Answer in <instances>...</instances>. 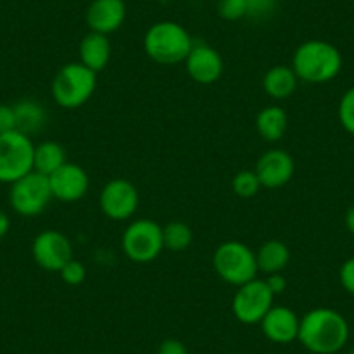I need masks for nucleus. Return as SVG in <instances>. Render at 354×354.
Instances as JSON below:
<instances>
[{"instance_id":"nucleus-1","label":"nucleus","mask_w":354,"mask_h":354,"mask_svg":"<svg viewBox=\"0 0 354 354\" xmlns=\"http://www.w3.org/2000/svg\"><path fill=\"white\" fill-rule=\"evenodd\" d=\"M297 340L313 354H339L349 340V323L335 309L315 308L301 318Z\"/></svg>"},{"instance_id":"nucleus-2","label":"nucleus","mask_w":354,"mask_h":354,"mask_svg":"<svg viewBox=\"0 0 354 354\" xmlns=\"http://www.w3.org/2000/svg\"><path fill=\"white\" fill-rule=\"evenodd\" d=\"M292 70L306 84H326L342 70V54L325 40H306L295 49Z\"/></svg>"},{"instance_id":"nucleus-3","label":"nucleus","mask_w":354,"mask_h":354,"mask_svg":"<svg viewBox=\"0 0 354 354\" xmlns=\"http://www.w3.org/2000/svg\"><path fill=\"white\" fill-rule=\"evenodd\" d=\"M192 35L183 25L176 21H158L148 28L142 39V47L149 59L158 64H177L185 63L188 54L192 53Z\"/></svg>"},{"instance_id":"nucleus-4","label":"nucleus","mask_w":354,"mask_h":354,"mask_svg":"<svg viewBox=\"0 0 354 354\" xmlns=\"http://www.w3.org/2000/svg\"><path fill=\"white\" fill-rule=\"evenodd\" d=\"M97 87V73L78 63H68L61 68L50 84V93L57 106L77 110L94 96Z\"/></svg>"},{"instance_id":"nucleus-5","label":"nucleus","mask_w":354,"mask_h":354,"mask_svg":"<svg viewBox=\"0 0 354 354\" xmlns=\"http://www.w3.org/2000/svg\"><path fill=\"white\" fill-rule=\"evenodd\" d=\"M212 266L221 280L234 287L248 283L259 273L255 252L238 240L221 243L212 255Z\"/></svg>"},{"instance_id":"nucleus-6","label":"nucleus","mask_w":354,"mask_h":354,"mask_svg":"<svg viewBox=\"0 0 354 354\" xmlns=\"http://www.w3.org/2000/svg\"><path fill=\"white\" fill-rule=\"evenodd\" d=\"M35 145L19 131L0 136V183L12 185L33 170Z\"/></svg>"},{"instance_id":"nucleus-7","label":"nucleus","mask_w":354,"mask_h":354,"mask_svg":"<svg viewBox=\"0 0 354 354\" xmlns=\"http://www.w3.org/2000/svg\"><path fill=\"white\" fill-rule=\"evenodd\" d=\"M122 248L136 264L153 262L163 250V227L151 219H136L122 234Z\"/></svg>"},{"instance_id":"nucleus-8","label":"nucleus","mask_w":354,"mask_h":354,"mask_svg":"<svg viewBox=\"0 0 354 354\" xmlns=\"http://www.w3.org/2000/svg\"><path fill=\"white\" fill-rule=\"evenodd\" d=\"M53 200L49 177L32 170L25 177L11 185L9 202L12 210L23 217H33L42 214Z\"/></svg>"},{"instance_id":"nucleus-9","label":"nucleus","mask_w":354,"mask_h":354,"mask_svg":"<svg viewBox=\"0 0 354 354\" xmlns=\"http://www.w3.org/2000/svg\"><path fill=\"white\" fill-rule=\"evenodd\" d=\"M274 294L266 285V280L254 278L248 283L240 285L233 297L234 318L243 325H257L262 322L268 311L273 308Z\"/></svg>"},{"instance_id":"nucleus-10","label":"nucleus","mask_w":354,"mask_h":354,"mask_svg":"<svg viewBox=\"0 0 354 354\" xmlns=\"http://www.w3.org/2000/svg\"><path fill=\"white\" fill-rule=\"evenodd\" d=\"M100 207L111 221H127L139 207V192L127 179H111L103 186L100 195Z\"/></svg>"},{"instance_id":"nucleus-11","label":"nucleus","mask_w":354,"mask_h":354,"mask_svg":"<svg viewBox=\"0 0 354 354\" xmlns=\"http://www.w3.org/2000/svg\"><path fill=\"white\" fill-rule=\"evenodd\" d=\"M32 255L42 270L59 273L61 268L73 259V248L66 234L57 230H46L33 240Z\"/></svg>"},{"instance_id":"nucleus-12","label":"nucleus","mask_w":354,"mask_h":354,"mask_svg":"<svg viewBox=\"0 0 354 354\" xmlns=\"http://www.w3.org/2000/svg\"><path fill=\"white\" fill-rule=\"evenodd\" d=\"M254 170L262 188L277 189L287 185L294 177L295 163L290 153L283 151V149H270L261 155Z\"/></svg>"},{"instance_id":"nucleus-13","label":"nucleus","mask_w":354,"mask_h":354,"mask_svg":"<svg viewBox=\"0 0 354 354\" xmlns=\"http://www.w3.org/2000/svg\"><path fill=\"white\" fill-rule=\"evenodd\" d=\"M189 77L202 85L216 84L224 71V61L219 50L207 44H195L192 53L185 59Z\"/></svg>"},{"instance_id":"nucleus-14","label":"nucleus","mask_w":354,"mask_h":354,"mask_svg":"<svg viewBox=\"0 0 354 354\" xmlns=\"http://www.w3.org/2000/svg\"><path fill=\"white\" fill-rule=\"evenodd\" d=\"M53 198L59 202H77L84 198L88 192V176L80 165L66 162L49 176Z\"/></svg>"},{"instance_id":"nucleus-15","label":"nucleus","mask_w":354,"mask_h":354,"mask_svg":"<svg viewBox=\"0 0 354 354\" xmlns=\"http://www.w3.org/2000/svg\"><path fill=\"white\" fill-rule=\"evenodd\" d=\"M299 326L301 318L287 306H273L261 322L264 337L274 344H290L297 340Z\"/></svg>"},{"instance_id":"nucleus-16","label":"nucleus","mask_w":354,"mask_h":354,"mask_svg":"<svg viewBox=\"0 0 354 354\" xmlns=\"http://www.w3.org/2000/svg\"><path fill=\"white\" fill-rule=\"evenodd\" d=\"M125 16L124 0H93L85 12V21L91 32L110 35L124 25Z\"/></svg>"},{"instance_id":"nucleus-17","label":"nucleus","mask_w":354,"mask_h":354,"mask_svg":"<svg viewBox=\"0 0 354 354\" xmlns=\"http://www.w3.org/2000/svg\"><path fill=\"white\" fill-rule=\"evenodd\" d=\"M80 63L87 66L88 70H93L94 73L104 70L111 59V42L108 35L96 32H88L87 35L82 39L80 47Z\"/></svg>"},{"instance_id":"nucleus-18","label":"nucleus","mask_w":354,"mask_h":354,"mask_svg":"<svg viewBox=\"0 0 354 354\" xmlns=\"http://www.w3.org/2000/svg\"><path fill=\"white\" fill-rule=\"evenodd\" d=\"M299 78L295 75V71L290 66H285V64H277V66L270 68V70L264 73L262 78V87H264V93L271 97V100H287L292 94L295 93L297 88Z\"/></svg>"},{"instance_id":"nucleus-19","label":"nucleus","mask_w":354,"mask_h":354,"mask_svg":"<svg viewBox=\"0 0 354 354\" xmlns=\"http://www.w3.org/2000/svg\"><path fill=\"white\" fill-rule=\"evenodd\" d=\"M255 129L264 141L277 142L285 136L288 129V115L277 104L262 108L255 117Z\"/></svg>"},{"instance_id":"nucleus-20","label":"nucleus","mask_w":354,"mask_h":354,"mask_svg":"<svg viewBox=\"0 0 354 354\" xmlns=\"http://www.w3.org/2000/svg\"><path fill=\"white\" fill-rule=\"evenodd\" d=\"M259 271L266 274L281 273L290 262V250L280 240H268L255 252Z\"/></svg>"},{"instance_id":"nucleus-21","label":"nucleus","mask_w":354,"mask_h":354,"mask_svg":"<svg viewBox=\"0 0 354 354\" xmlns=\"http://www.w3.org/2000/svg\"><path fill=\"white\" fill-rule=\"evenodd\" d=\"M16 115V131L30 136L37 134L44 129L47 122L46 108L33 100H21L16 104H12Z\"/></svg>"},{"instance_id":"nucleus-22","label":"nucleus","mask_w":354,"mask_h":354,"mask_svg":"<svg viewBox=\"0 0 354 354\" xmlns=\"http://www.w3.org/2000/svg\"><path fill=\"white\" fill-rule=\"evenodd\" d=\"M66 162V151L59 142L44 141L35 146V153H33V170L35 172L49 177Z\"/></svg>"},{"instance_id":"nucleus-23","label":"nucleus","mask_w":354,"mask_h":354,"mask_svg":"<svg viewBox=\"0 0 354 354\" xmlns=\"http://www.w3.org/2000/svg\"><path fill=\"white\" fill-rule=\"evenodd\" d=\"M192 227L181 221H172L163 227V248L170 252H183L192 245Z\"/></svg>"},{"instance_id":"nucleus-24","label":"nucleus","mask_w":354,"mask_h":354,"mask_svg":"<svg viewBox=\"0 0 354 354\" xmlns=\"http://www.w3.org/2000/svg\"><path fill=\"white\" fill-rule=\"evenodd\" d=\"M231 186H233V192L236 193L240 198H252V196L257 195L262 188L255 170H240V172L233 177Z\"/></svg>"},{"instance_id":"nucleus-25","label":"nucleus","mask_w":354,"mask_h":354,"mask_svg":"<svg viewBox=\"0 0 354 354\" xmlns=\"http://www.w3.org/2000/svg\"><path fill=\"white\" fill-rule=\"evenodd\" d=\"M217 12L226 21L247 18V0H217Z\"/></svg>"},{"instance_id":"nucleus-26","label":"nucleus","mask_w":354,"mask_h":354,"mask_svg":"<svg viewBox=\"0 0 354 354\" xmlns=\"http://www.w3.org/2000/svg\"><path fill=\"white\" fill-rule=\"evenodd\" d=\"M339 122L349 134L354 136V87L344 93L339 103Z\"/></svg>"},{"instance_id":"nucleus-27","label":"nucleus","mask_w":354,"mask_h":354,"mask_svg":"<svg viewBox=\"0 0 354 354\" xmlns=\"http://www.w3.org/2000/svg\"><path fill=\"white\" fill-rule=\"evenodd\" d=\"M59 277L64 283L75 287V285L84 283L85 277H87V271H85V266L82 264L80 261H75V259H71L70 262H66V264L61 268Z\"/></svg>"},{"instance_id":"nucleus-28","label":"nucleus","mask_w":354,"mask_h":354,"mask_svg":"<svg viewBox=\"0 0 354 354\" xmlns=\"http://www.w3.org/2000/svg\"><path fill=\"white\" fill-rule=\"evenodd\" d=\"M278 0H247V18L266 19L277 11Z\"/></svg>"},{"instance_id":"nucleus-29","label":"nucleus","mask_w":354,"mask_h":354,"mask_svg":"<svg viewBox=\"0 0 354 354\" xmlns=\"http://www.w3.org/2000/svg\"><path fill=\"white\" fill-rule=\"evenodd\" d=\"M339 280L344 290H346L347 294L354 295V257H349L342 266H340Z\"/></svg>"},{"instance_id":"nucleus-30","label":"nucleus","mask_w":354,"mask_h":354,"mask_svg":"<svg viewBox=\"0 0 354 354\" xmlns=\"http://www.w3.org/2000/svg\"><path fill=\"white\" fill-rule=\"evenodd\" d=\"M16 131V115L11 104H0V136Z\"/></svg>"},{"instance_id":"nucleus-31","label":"nucleus","mask_w":354,"mask_h":354,"mask_svg":"<svg viewBox=\"0 0 354 354\" xmlns=\"http://www.w3.org/2000/svg\"><path fill=\"white\" fill-rule=\"evenodd\" d=\"M156 354H188V347L177 339H165L158 346Z\"/></svg>"},{"instance_id":"nucleus-32","label":"nucleus","mask_w":354,"mask_h":354,"mask_svg":"<svg viewBox=\"0 0 354 354\" xmlns=\"http://www.w3.org/2000/svg\"><path fill=\"white\" fill-rule=\"evenodd\" d=\"M266 285L270 287V290L273 292L274 295H280L283 294L285 288H287V278H285L281 273L268 274V278H266Z\"/></svg>"},{"instance_id":"nucleus-33","label":"nucleus","mask_w":354,"mask_h":354,"mask_svg":"<svg viewBox=\"0 0 354 354\" xmlns=\"http://www.w3.org/2000/svg\"><path fill=\"white\" fill-rule=\"evenodd\" d=\"M9 227H11V219L8 214L0 210V240L9 233Z\"/></svg>"},{"instance_id":"nucleus-34","label":"nucleus","mask_w":354,"mask_h":354,"mask_svg":"<svg viewBox=\"0 0 354 354\" xmlns=\"http://www.w3.org/2000/svg\"><path fill=\"white\" fill-rule=\"evenodd\" d=\"M346 227L351 234H354V205H351L346 212Z\"/></svg>"},{"instance_id":"nucleus-35","label":"nucleus","mask_w":354,"mask_h":354,"mask_svg":"<svg viewBox=\"0 0 354 354\" xmlns=\"http://www.w3.org/2000/svg\"><path fill=\"white\" fill-rule=\"evenodd\" d=\"M349 354H354V347H353V349H351V351H349Z\"/></svg>"},{"instance_id":"nucleus-36","label":"nucleus","mask_w":354,"mask_h":354,"mask_svg":"<svg viewBox=\"0 0 354 354\" xmlns=\"http://www.w3.org/2000/svg\"><path fill=\"white\" fill-rule=\"evenodd\" d=\"M236 354H243V353H236Z\"/></svg>"},{"instance_id":"nucleus-37","label":"nucleus","mask_w":354,"mask_h":354,"mask_svg":"<svg viewBox=\"0 0 354 354\" xmlns=\"http://www.w3.org/2000/svg\"><path fill=\"white\" fill-rule=\"evenodd\" d=\"M108 354H110V353H108Z\"/></svg>"}]
</instances>
